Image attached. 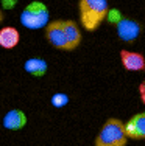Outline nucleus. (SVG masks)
Listing matches in <instances>:
<instances>
[{"instance_id": "f257e3e1", "label": "nucleus", "mask_w": 145, "mask_h": 146, "mask_svg": "<svg viewBox=\"0 0 145 146\" xmlns=\"http://www.w3.org/2000/svg\"><path fill=\"white\" fill-rule=\"evenodd\" d=\"M109 11L108 0H80L78 2V13L83 28L88 31H95L103 20H106Z\"/></svg>"}, {"instance_id": "f03ea898", "label": "nucleus", "mask_w": 145, "mask_h": 146, "mask_svg": "<svg viewBox=\"0 0 145 146\" xmlns=\"http://www.w3.org/2000/svg\"><path fill=\"white\" fill-rule=\"evenodd\" d=\"M128 135L125 132V123L119 118H109L103 123L95 137V146H126Z\"/></svg>"}, {"instance_id": "7ed1b4c3", "label": "nucleus", "mask_w": 145, "mask_h": 146, "mask_svg": "<svg viewBox=\"0 0 145 146\" xmlns=\"http://www.w3.org/2000/svg\"><path fill=\"white\" fill-rule=\"evenodd\" d=\"M50 22V13L45 3L34 2L28 3L22 13H20V23L28 30H39L45 28Z\"/></svg>"}, {"instance_id": "20e7f679", "label": "nucleus", "mask_w": 145, "mask_h": 146, "mask_svg": "<svg viewBox=\"0 0 145 146\" xmlns=\"http://www.w3.org/2000/svg\"><path fill=\"white\" fill-rule=\"evenodd\" d=\"M45 39L51 47L58 50L69 51V44L65 37V28H64V20H50L48 25L45 27Z\"/></svg>"}, {"instance_id": "39448f33", "label": "nucleus", "mask_w": 145, "mask_h": 146, "mask_svg": "<svg viewBox=\"0 0 145 146\" xmlns=\"http://www.w3.org/2000/svg\"><path fill=\"white\" fill-rule=\"evenodd\" d=\"M116 30H117L119 39H122L123 42H134L139 37L142 27H140V23L137 20L130 19V17H123L116 25Z\"/></svg>"}, {"instance_id": "423d86ee", "label": "nucleus", "mask_w": 145, "mask_h": 146, "mask_svg": "<svg viewBox=\"0 0 145 146\" xmlns=\"http://www.w3.org/2000/svg\"><path fill=\"white\" fill-rule=\"evenodd\" d=\"M125 132L131 140H145V112L131 117L125 123Z\"/></svg>"}, {"instance_id": "0eeeda50", "label": "nucleus", "mask_w": 145, "mask_h": 146, "mask_svg": "<svg viewBox=\"0 0 145 146\" xmlns=\"http://www.w3.org/2000/svg\"><path fill=\"white\" fill-rule=\"evenodd\" d=\"M120 61L125 70L128 72H142L145 70V56L137 51L120 50Z\"/></svg>"}, {"instance_id": "6e6552de", "label": "nucleus", "mask_w": 145, "mask_h": 146, "mask_svg": "<svg viewBox=\"0 0 145 146\" xmlns=\"http://www.w3.org/2000/svg\"><path fill=\"white\" fill-rule=\"evenodd\" d=\"M25 124H27V115L20 109H11L3 117V126L6 129H11V131L22 129Z\"/></svg>"}, {"instance_id": "1a4fd4ad", "label": "nucleus", "mask_w": 145, "mask_h": 146, "mask_svg": "<svg viewBox=\"0 0 145 146\" xmlns=\"http://www.w3.org/2000/svg\"><path fill=\"white\" fill-rule=\"evenodd\" d=\"M20 34L14 27H3L0 28V47L5 50H11L19 45Z\"/></svg>"}, {"instance_id": "9d476101", "label": "nucleus", "mask_w": 145, "mask_h": 146, "mask_svg": "<svg viewBox=\"0 0 145 146\" xmlns=\"http://www.w3.org/2000/svg\"><path fill=\"white\" fill-rule=\"evenodd\" d=\"M64 28H65V37L69 44V51L75 50L81 44V30L75 20H64Z\"/></svg>"}, {"instance_id": "9b49d317", "label": "nucleus", "mask_w": 145, "mask_h": 146, "mask_svg": "<svg viewBox=\"0 0 145 146\" xmlns=\"http://www.w3.org/2000/svg\"><path fill=\"white\" fill-rule=\"evenodd\" d=\"M23 68H25L27 73H30V75H33V76H44L47 73L48 64L41 58H30L28 61L23 64Z\"/></svg>"}, {"instance_id": "f8f14e48", "label": "nucleus", "mask_w": 145, "mask_h": 146, "mask_svg": "<svg viewBox=\"0 0 145 146\" xmlns=\"http://www.w3.org/2000/svg\"><path fill=\"white\" fill-rule=\"evenodd\" d=\"M51 104H53L55 107H58V109H59V107H64L65 104L69 103V96L65 95V93H55L53 96H51Z\"/></svg>"}, {"instance_id": "ddd939ff", "label": "nucleus", "mask_w": 145, "mask_h": 146, "mask_svg": "<svg viewBox=\"0 0 145 146\" xmlns=\"http://www.w3.org/2000/svg\"><path fill=\"white\" fill-rule=\"evenodd\" d=\"M122 19H123V16H122V13H120L119 9H116V8H109L108 16H106V20H108V22L111 23V25H117V23H119Z\"/></svg>"}, {"instance_id": "4468645a", "label": "nucleus", "mask_w": 145, "mask_h": 146, "mask_svg": "<svg viewBox=\"0 0 145 146\" xmlns=\"http://www.w3.org/2000/svg\"><path fill=\"white\" fill-rule=\"evenodd\" d=\"M139 96H140V101L145 104V79H144L142 84L139 86Z\"/></svg>"}, {"instance_id": "2eb2a0df", "label": "nucleus", "mask_w": 145, "mask_h": 146, "mask_svg": "<svg viewBox=\"0 0 145 146\" xmlns=\"http://www.w3.org/2000/svg\"><path fill=\"white\" fill-rule=\"evenodd\" d=\"M17 0H2V5L3 8H13V6L16 5Z\"/></svg>"}, {"instance_id": "dca6fc26", "label": "nucleus", "mask_w": 145, "mask_h": 146, "mask_svg": "<svg viewBox=\"0 0 145 146\" xmlns=\"http://www.w3.org/2000/svg\"><path fill=\"white\" fill-rule=\"evenodd\" d=\"M3 17H5V16H3V11L0 9V22H3Z\"/></svg>"}]
</instances>
